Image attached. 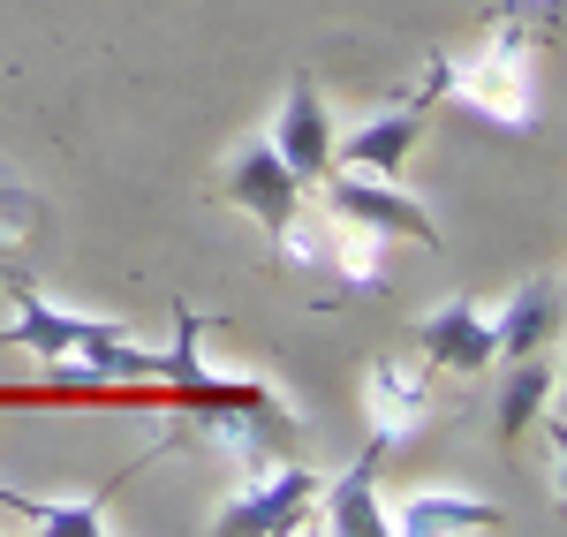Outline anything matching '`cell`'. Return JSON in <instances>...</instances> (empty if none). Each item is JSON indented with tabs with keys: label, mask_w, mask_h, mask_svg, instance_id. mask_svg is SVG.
I'll list each match as a JSON object with an SVG mask.
<instances>
[{
	"label": "cell",
	"mask_w": 567,
	"mask_h": 537,
	"mask_svg": "<svg viewBox=\"0 0 567 537\" xmlns=\"http://www.w3.org/2000/svg\"><path fill=\"white\" fill-rule=\"evenodd\" d=\"M386 235H371V227H355V220H333V242H326V258L341 266V280H349L355 296H379L386 288Z\"/></svg>",
	"instance_id": "9a60e30c"
},
{
	"label": "cell",
	"mask_w": 567,
	"mask_h": 537,
	"mask_svg": "<svg viewBox=\"0 0 567 537\" xmlns=\"http://www.w3.org/2000/svg\"><path fill=\"white\" fill-rule=\"evenodd\" d=\"M553 386H560V371H553V357L537 349V357H507V379H499V440L515 447V440H529V424L553 409Z\"/></svg>",
	"instance_id": "4fadbf2b"
},
{
	"label": "cell",
	"mask_w": 567,
	"mask_h": 537,
	"mask_svg": "<svg viewBox=\"0 0 567 537\" xmlns=\"http://www.w3.org/2000/svg\"><path fill=\"white\" fill-rule=\"evenodd\" d=\"M0 507L39 537H106L114 530V507L106 499H31V493H8L0 485Z\"/></svg>",
	"instance_id": "5bb4252c"
},
{
	"label": "cell",
	"mask_w": 567,
	"mask_h": 537,
	"mask_svg": "<svg viewBox=\"0 0 567 537\" xmlns=\"http://www.w3.org/2000/svg\"><path fill=\"white\" fill-rule=\"evenodd\" d=\"M416 349L432 371H462V379H477L484 363H492V311H484L477 296H446L439 311L416 318Z\"/></svg>",
	"instance_id": "5b68a950"
},
{
	"label": "cell",
	"mask_w": 567,
	"mask_h": 537,
	"mask_svg": "<svg viewBox=\"0 0 567 537\" xmlns=\"http://www.w3.org/2000/svg\"><path fill=\"white\" fill-rule=\"evenodd\" d=\"M250 454V477L227 493V507L213 515L219 537H288L310 523V507H318V477H310L303 462H272L265 440H243Z\"/></svg>",
	"instance_id": "7a4b0ae2"
},
{
	"label": "cell",
	"mask_w": 567,
	"mask_h": 537,
	"mask_svg": "<svg viewBox=\"0 0 567 537\" xmlns=\"http://www.w3.org/2000/svg\"><path fill=\"white\" fill-rule=\"evenodd\" d=\"M363 409H371V440H409L416 424H424V409H432V394H424V379L416 371H401V363H371V379H363Z\"/></svg>",
	"instance_id": "7c38bea8"
},
{
	"label": "cell",
	"mask_w": 567,
	"mask_h": 537,
	"mask_svg": "<svg viewBox=\"0 0 567 537\" xmlns=\"http://www.w3.org/2000/svg\"><path fill=\"white\" fill-rule=\"evenodd\" d=\"M424 136V106H386L371 122H355L349 136H333V167H363V175H401L409 152Z\"/></svg>",
	"instance_id": "9c48e42d"
},
{
	"label": "cell",
	"mask_w": 567,
	"mask_h": 537,
	"mask_svg": "<svg viewBox=\"0 0 567 537\" xmlns=\"http://www.w3.org/2000/svg\"><path fill=\"white\" fill-rule=\"evenodd\" d=\"M386 530H401V537H477V530H507V515H499L492 499L409 493L401 507H386Z\"/></svg>",
	"instance_id": "30bf717a"
},
{
	"label": "cell",
	"mask_w": 567,
	"mask_h": 537,
	"mask_svg": "<svg viewBox=\"0 0 567 537\" xmlns=\"http://www.w3.org/2000/svg\"><path fill=\"white\" fill-rule=\"evenodd\" d=\"M553 341H560V280L529 272L507 296V311H492V357H537Z\"/></svg>",
	"instance_id": "ba28073f"
},
{
	"label": "cell",
	"mask_w": 567,
	"mask_h": 537,
	"mask_svg": "<svg viewBox=\"0 0 567 537\" xmlns=\"http://www.w3.org/2000/svg\"><path fill=\"white\" fill-rule=\"evenodd\" d=\"M310 189L326 197V213H333V220H355V227H371V235H386V242L401 235V242H416V250H439V220L424 213V197H409L393 175L326 167Z\"/></svg>",
	"instance_id": "3957f363"
},
{
	"label": "cell",
	"mask_w": 567,
	"mask_h": 537,
	"mask_svg": "<svg viewBox=\"0 0 567 537\" xmlns=\"http://www.w3.org/2000/svg\"><path fill=\"white\" fill-rule=\"evenodd\" d=\"M8 296H16V326H8V341H16V349H31L39 363L76 357V341H84V318L61 311V303H45L39 288H31V280H16V272H8Z\"/></svg>",
	"instance_id": "8fae6325"
},
{
	"label": "cell",
	"mask_w": 567,
	"mask_h": 537,
	"mask_svg": "<svg viewBox=\"0 0 567 537\" xmlns=\"http://www.w3.org/2000/svg\"><path fill=\"white\" fill-rule=\"evenodd\" d=\"M523 8H545V16H553V8H560V0H523Z\"/></svg>",
	"instance_id": "e0dca14e"
},
{
	"label": "cell",
	"mask_w": 567,
	"mask_h": 537,
	"mask_svg": "<svg viewBox=\"0 0 567 537\" xmlns=\"http://www.w3.org/2000/svg\"><path fill=\"white\" fill-rule=\"evenodd\" d=\"M219 189H227V205H235V213H250L265 235H280V227L303 213V197H310L303 182L280 167V152H272L265 136H250V144L227 159V182H219Z\"/></svg>",
	"instance_id": "277c9868"
},
{
	"label": "cell",
	"mask_w": 567,
	"mask_h": 537,
	"mask_svg": "<svg viewBox=\"0 0 567 537\" xmlns=\"http://www.w3.org/2000/svg\"><path fill=\"white\" fill-rule=\"evenodd\" d=\"M272 152H280V167L303 182H318L326 167H333V122H326V99H318V84H303L296 76V91L280 99V114H272V136H265Z\"/></svg>",
	"instance_id": "8992f818"
},
{
	"label": "cell",
	"mask_w": 567,
	"mask_h": 537,
	"mask_svg": "<svg viewBox=\"0 0 567 537\" xmlns=\"http://www.w3.org/2000/svg\"><path fill=\"white\" fill-rule=\"evenodd\" d=\"M272 242H280V258H288V266H318V258H326V235H318V227H310L303 213H296V220L280 227Z\"/></svg>",
	"instance_id": "2e32d148"
},
{
	"label": "cell",
	"mask_w": 567,
	"mask_h": 537,
	"mask_svg": "<svg viewBox=\"0 0 567 537\" xmlns=\"http://www.w3.org/2000/svg\"><path fill=\"white\" fill-rule=\"evenodd\" d=\"M432 91H439V99H454L470 122H484V130H499V136H529L537 122H545L537 45H529L523 23H499L470 61H439Z\"/></svg>",
	"instance_id": "6da1fadb"
},
{
	"label": "cell",
	"mask_w": 567,
	"mask_h": 537,
	"mask_svg": "<svg viewBox=\"0 0 567 537\" xmlns=\"http://www.w3.org/2000/svg\"><path fill=\"white\" fill-rule=\"evenodd\" d=\"M379 462H386V440H371V447L355 454L333 485L318 477V507H310V515H318L333 537H386V507H379Z\"/></svg>",
	"instance_id": "52a82bcc"
}]
</instances>
